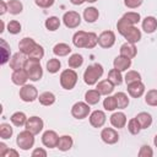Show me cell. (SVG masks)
<instances>
[{"instance_id":"6da1fadb","label":"cell","mask_w":157,"mask_h":157,"mask_svg":"<svg viewBox=\"0 0 157 157\" xmlns=\"http://www.w3.org/2000/svg\"><path fill=\"white\" fill-rule=\"evenodd\" d=\"M103 66L98 63H94L92 65H88L83 72V81L86 85L88 86H93L97 85L98 80L102 77L103 75Z\"/></svg>"},{"instance_id":"7a4b0ae2","label":"cell","mask_w":157,"mask_h":157,"mask_svg":"<svg viewBox=\"0 0 157 157\" xmlns=\"http://www.w3.org/2000/svg\"><path fill=\"white\" fill-rule=\"evenodd\" d=\"M27 74H28V77L31 81H39L43 76V69L40 66V60H36V59H31L28 58L26 64H25V67H23Z\"/></svg>"},{"instance_id":"3957f363","label":"cell","mask_w":157,"mask_h":157,"mask_svg":"<svg viewBox=\"0 0 157 157\" xmlns=\"http://www.w3.org/2000/svg\"><path fill=\"white\" fill-rule=\"evenodd\" d=\"M77 72L74 70V69H65L61 71L60 74V77H59V81H60V86L64 88V90H72L76 83H77Z\"/></svg>"},{"instance_id":"277c9868","label":"cell","mask_w":157,"mask_h":157,"mask_svg":"<svg viewBox=\"0 0 157 157\" xmlns=\"http://www.w3.org/2000/svg\"><path fill=\"white\" fill-rule=\"evenodd\" d=\"M16 144L21 150L28 151L34 146V135L31 131L25 129L23 131L18 132V135L16 137Z\"/></svg>"},{"instance_id":"5b68a950","label":"cell","mask_w":157,"mask_h":157,"mask_svg":"<svg viewBox=\"0 0 157 157\" xmlns=\"http://www.w3.org/2000/svg\"><path fill=\"white\" fill-rule=\"evenodd\" d=\"M18 96H20V98H21L23 102L31 103V102L38 99V90H37L33 85L26 83V85L21 86L20 92H18Z\"/></svg>"},{"instance_id":"8992f818","label":"cell","mask_w":157,"mask_h":157,"mask_svg":"<svg viewBox=\"0 0 157 157\" xmlns=\"http://www.w3.org/2000/svg\"><path fill=\"white\" fill-rule=\"evenodd\" d=\"M90 113H91V108L87 102H76L71 107V115L77 120H82L87 118Z\"/></svg>"},{"instance_id":"52a82bcc","label":"cell","mask_w":157,"mask_h":157,"mask_svg":"<svg viewBox=\"0 0 157 157\" xmlns=\"http://www.w3.org/2000/svg\"><path fill=\"white\" fill-rule=\"evenodd\" d=\"M43 128H44V121H43V119L39 118V117H36V115L29 117V118L27 119L26 124H25V129L28 130V131H31L33 135H38V134L43 130Z\"/></svg>"},{"instance_id":"ba28073f","label":"cell","mask_w":157,"mask_h":157,"mask_svg":"<svg viewBox=\"0 0 157 157\" xmlns=\"http://www.w3.org/2000/svg\"><path fill=\"white\" fill-rule=\"evenodd\" d=\"M61 20H63L65 27H67V28H76L81 23V15L78 12H76V11L70 10V11H66L63 15Z\"/></svg>"},{"instance_id":"9c48e42d","label":"cell","mask_w":157,"mask_h":157,"mask_svg":"<svg viewBox=\"0 0 157 157\" xmlns=\"http://www.w3.org/2000/svg\"><path fill=\"white\" fill-rule=\"evenodd\" d=\"M115 43V33L113 31H103L98 36V44L104 49H109Z\"/></svg>"},{"instance_id":"30bf717a","label":"cell","mask_w":157,"mask_h":157,"mask_svg":"<svg viewBox=\"0 0 157 157\" xmlns=\"http://www.w3.org/2000/svg\"><path fill=\"white\" fill-rule=\"evenodd\" d=\"M101 139L107 145H114L119 141V134L113 128H103L101 131Z\"/></svg>"},{"instance_id":"8fae6325","label":"cell","mask_w":157,"mask_h":157,"mask_svg":"<svg viewBox=\"0 0 157 157\" xmlns=\"http://www.w3.org/2000/svg\"><path fill=\"white\" fill-rule=\"evenodd\" d=\"M88 119H90V124L93 128H102L107 121L105 113L103 110H99V109L91 112L88 115Z\"/></svg>"},{"instance_id":"7c38bea8","label":"cell","mask_w":157,"mask_h":157,"mask_svg":"<svg viewBox=\"0 0 157 157\" xmlns=\"http://www.w3.org/2000/svg\"><path fill=\"white\" fill-rule=\"evenodd\" d=\"M27 59H28V56H27L26 54H23V53H21V52H17V53H15V54L11 56V59H10V61H9L10 67L12 69V71H13V70H18V69H23V67H25V64H26V61H27Z\"/></svg>"},{"instance_id":"4fadbf2b","label":"cell","mask_w":157,"mask_h":157,"mask_svg":"<svg viewBox=\"0 0 157 157\" xmlns=\"http://www.w3.org/2000/svg\"><path fill=\"white\" fill-rule=\"evenodd\" d=\"M59 136L54 130H47L42 135V144L48 148H54L58 145Z\"/></svg>"},{"instance_id":"5bb4252c","label":"cell","mask_w":157,"mask_h":157,"mask_svg":"<svg viewBox=\"0 0 157 157\" xmlns=\"http://www.w3.org/2000/svg\"><path fill=\"white\" fill-rule=\"evenodd\" d=\"M28 80H29V77H28V74L25 69L13 70L12 74H11V81L16 86H23V85L27 83Z\"/></svg>"},{"instance_id":"9a60e30c","label":"cell","mask_w":157,"mask_h":157,"mask_svg":"<svg viewBox=\"0 0 157 157\" xmlns=\"http://www.w3.org/2000/svg\"><path fill=\"white\" fill-rule=\"evenodd\" d=\"M109 121H110V124H112L113 128H115V129H123V128H125V125L128 123V119H126L125 113H123V112H114L110 115Z\"/></svg>"},{"instance_id":"2e32d148","label":"cell","mask_w":157,"mask_h":157,"mask_svg":"<svg viewBox=\"0 0 157 157\" xmlns=\"http://www.w3.org/2000/svg\"><path fill=\"white\" fill-rule=\"evenodd\" d=\"M126 86H128V93L132 98H140L145 93V90H146L142 81H136V82L129 83Z\"/></svg>"},{"instance_id":"e0dca14e","label":"cell","mask_w":157,"mask_h":157,"mask_svg":"<svg viewBox=\"0 0 157 157\" xmlns=\"http://www.w3.org/2000/svg\"><path fill=\"white\" fill-rule=\"evenodd\" d=\"M36 45H37L36 40L33 38H29V37H25V38H22L18 42V49H20V52L23 53V54H26L27 56L34 49Z\"/></svg>"},{"instance_id":"ac0fdd59","label":"cell","mask_w":157,"mask_h":157,"mask_svg":"<svg viewBox=\"0 0 157 157\" xmlns=\"http://www.w3.org/2000/svg\"><path fill=\"white\" fill-rule=\"evenodd\" d=\"M96 90L102 94V96H109L113 91H114V85L108 80H101L97 82V86H96Z\"/></svg>"},{"instance_id":"d6986e66","label":"cell","mask_w":157,"mask_h":157,"mask_svg":"<svg viewBox=\"0 0 157 157\" xmlns=\"http://www.w3.org/2000/svg\"><path fill=\"white\" fill-rule=\"evenodd\" d=\"M141 37H142L141 31H140L136 26H132V27L124 34V38L126 39V42L132 43V44H136L137 42H140V40H141Z\"/></svg>"},{"instance_id":"ffe728a7","label":"cell","mask_w":157,"mask_h":157,"mask_svg":"<svg viewBox=\"0 0 157 157\" xmlns=\"http://www.w3.org/2000/svg\"><path fill=\"white\" fill-rule=\"evenodd\" d=\"M87 37H88V32H85V31H77V32H75V34L72 36V43H74V45L76 48H86Z\"/></svg>"},{"instance_id":"44dd1931","label":"cell","mask_w":157,"mask_h":157,"mask_svg":"<svg viewBox=\"0 0 157 157\" xmlns=\"http://www.w3.org/2000/svg\"><path fill=\"white\" fill-rule=\"evenodd\" d=\"M113 66L115 69H118L119 71H121V72L126 71L131 66V59H129L126 56H123V55H119L113 60Z\"/></svg>"},{"instance_id":"7402d4cb","label":"cell","mask_w":157,"mask_h":157,"mask_svg":"<svg viewBox=\"0 0 157 157\" xmlns=\"http://www.w3.org/2000/svg\"><path fill=\"white\" fill-rule=\"evenodd\" d=\"M136 54H137V49H136L135 44L126 42L120 45V55L126 56L129 59H134L136 56Z\"/></svg>"},{"instance_id":"603a6c76","label":"cell","mask_w":157,"mask_h":157,"mask_svg":"<svg viewBox=\"0 0 157 157\" xmlns=\"http://www.w3.org/2000/svg\"><path fill=\"white\" fill-rule=\"evenodd\" d=\"M72 146H74V140H72V137H71L70 135H63V136H59L56 148H59V150L63 151V152H66V151L71 150Z\"/></svg>"},{"instance_id":"cb8c5ba5","label":"cell","mask_w":157,"mask_h":157,"mask_svg":"<svg viewBox=\"0 0 157 157\" xmlns=\"http://www.w3.org/2000/svg\"><path fill=\"white\" fill-rule=\"evenodd\" d=\"M142 29L147 33L151 34L157 29V18L153 16H146L142 20Z\"/></svg>"},{"instance_id":"d4e9b609","label":"cell","mask_w":157,"mask_h":157,"mask_svg":"<svg viewBox=\"0 0 157 157\" xmlns=\"http://www.w3.org/2000/svg\"><path fill=\"white\" fill-rule=\"evenodd\" d=\"M82 16H83V20H85L87 23H93V22H96V21L98 20V17H99V11H98L96 7L90 6V7H86V9L83 10Z\"/></svg>"},{"instance_id":"484cf974","label":"cell","mask_w":157,"mask_h":157,"mask_svg":"<svg viewBox=\"0 0 157 157\" xmlns=\"http://www.w3.org/2000/svg\"><path fill=\"white\" fill-rule=\"evenodd\" d=\"M38 101L44 107H49V105H53L56 101V97L53 92L50 91H45V92H42L39 96H38Z\"/></svg>"},{"instance_id":"4316f807","label":"cell","mask_w":157,"mask_h":157,"mask_svg":"<svg viewBox=\"0 0 157 157\" xmlns=\"http://www.w3.org/2000/svg\"><path fill=\"white\" fill-rule=\"evenodd\" d=\"M71 47L69 45V44H66V43H56L54 47H53V53H54V55H56V56H66V55H69L70 53H71Z\"/></svg>"},{"instance_id":"83f0119b","label":"cell","mask_w":157,"mask_h":157,"mask_svg":"<svg viewBox=\"0 0 157 157\" xmlns=\"http://www.w3.org/2000/svg\"><path fill=\"white\" fill-rule=\"evenodd\" d=\"M107 78H108L114 86H119V85H121L123 81H124V77H123V75H121V71H119V70L115 69V67H113L112 70H109Z\"/></svg>"},{"instance_id":"f1b7e54d","label":"cell","mask_w":157,"mask_h":157,"mask_svg":"<svg viewBox=\"0 0 157 157\" xmlns=\"http://www.w3.org/2000/svg\"><path fill=\"white\" fill-rule=\"evenodd\" d=\"M135 118H136L137 121L140 123L141 129H147V128H150L151 124H152V115H151L150 113H147V112H140Z\"/></svg>"},{"instance_id":"f546056e","label":"cell","mask_w":157,"mask_h":157,"mask_svg":"<svg viewBox=\"0 0 157 157\" xmlns=\"http://www.w3.org/2000/svg\"><path fill=\"white\" fill-rule=\"evenodd\" d=\"M101 93L94 88V90H88V91H86V93H85V102H87L90 105H94V104H97L98 102H99V99H101Z\"/></svg>"},{"instance_id":"4dcf8cb0","label":"cell","mask_w":157,"mask_h":157,"mask_svg":"<svg viewBox=\"0 0 157 157\" xmlns=\"http://www.w3.org/2000/svg\"><path fill=\"white\" fill-rule=\"evenodd\" d=\"M27 115L23 113V112H15L11 117H10V120L11 123L15 125V126H25L26 121H27Z\"/></svg>"},{"instance_id":"1f68e13d","label":"cell","mask_w":157,"mask_h":157,"mask_svg":"<svg viewBox=\"0 0 157 157\" xmlns=\"http://www.w3.org/2000/svg\"><path fill=\"white\" fill-rule=\"evenodd\" d=\"M114 97H115V101H117L118 109H125L130 103L129 97H128V94L125 92H117L114 94Z\"/></svg>"},{"instance_id":"d6a6232c","label":"cell","mask_w":157,"mask_h":157,"mask_svg":"<svg viewBox=\"0 0 157 157\" xmlns=\"http://www.w3.org/2000/svg\"><path fill=\"white\" fill-rule=\"evenodd\" d=\"M82 64H83V56H82L81 54H78V53L71 54V55L69 56V59H67V65H69V67H71V69H77V67H80Z\"/></svg>"},{"instance_id":"836d02e7","label":"cell","mask_w":157,"mask_h":157,"mask_svg":"<svg viewBox=\"0 0 157 157\" xmlns=\"http://www.w3.org/2000/svg\"><path fill=\"white\" fill-rule=\"evenodd\" d=\"M7 6H9V12L11 15H18L23 10V5L20 0H9Z\"/></svg>"},{"instance_id":"e575fe53","label":"cell","mask_w":157,"mask_h":157,"mask_svg":"<svg viewBox=\"0 0 157 157\" xmlns=\"http://www.w3.org/2000/svg\"><path fill=\"white\" fill-rule=\"evenodd\" d=\"M44 26H45V28H47L48 31L54 32V31H56V29L60 27V20H59V17H56V16H50V17H48V18L45 20Z\"/></svg>"},{"instance_id":"d590c367","label":"cell","mask_w":157,"mask_h":157,"mask_svg":"<svg viewBox=\"0 0 157 157\" xmlns=\"http://www.w3.org/2000/svg\"><path fill=\"white\" fill-rule=\"evenodd\" d=\"M61 69V63L56 58H52L47 61V70L49 74H56Z\"/></svg>"},{"instance_id":"8d00e7d4","label":"cell","mask_w":157,"mask_h":157,"mask_svg":"<svg viewBox=\"0 0 157 157\" xmlns=\"http://www.w3.org/2000/svg\"><path fill=\"white\" fill-rule=\"evenodd\" d=\"M132 26H134V25H131V23H130L126 18H124L123 16H121V18L117 22V29H118V32H119L123 37H124V34H125Z\"/></svg>"},{"instance_id":"74e56055","label":"cell","mask_w":157,"mask_h":157,"mask_svg":"<svg viewBox=\"0 0 157 157\" xmlns=\"http://www.w3.org/2000/svg\"><path fill=\"white\" fill-rule=\"evenodd\" d=\"M1 42V65H5L6 63H9L10 61V47H9V44L4 40V39H1L0 40Z\"/></svg>"},{"instance_id":"f35d334b","label":"cell","mask_w":157,"mask_h":157,"mask_svg":"<svg viewBox=\"0 0 157 157\" xmlns=\"http://www.w3.org/2000/svg\"><path fill=\"white\" fill-rule=\"evenodd\" d=\"M12 134H13V129L10 124H7V123H1L0 124V137L2 140L10 139L12 136Z\"/></svg>"},{"instance_id":"ab89813d","label":"cell","mask_w":157,"mask_h":157,"mask_svg":"<svg viewBox=\"0 0 157 157\" xmlns=\"http://www.w3.org/2000/svg\"><path fill=\"white\" fill-rule=\"evenodd\" d=\"M124 81L126 85L136 82V81H141V74L136 70H129L124 76Z\"/></svg>"},{"instance_id":"60d3db41","label":"cell","mask_w":157,"mask_h":157,"mask_svg":"<svg viewBox=\"0 0 157 157\" xmlns=\"http://www.w3.org/2000/svg\"><path fill=\"white\" fill-rule=\"evenodd\" d=\"M145 102L146 104L151 107H157V90H150L145 94Z\"/></svg>"},{"instance_id":"b9f144b4","label":"cell","mask_w":157,"mask_h":157,"mask_svg":"<svg viewBox=\"0 0 157 157\" xmlns=\"http://www.w3.org/2000/svg\"><path fill=\"white\" fill-rule=\"evenodd\" d=\"M103 108L108 112H113L118 107H117V101H115V97L114 96H107L103 101Z\"/></svg>"},{"instance_id":"7bdbcfd3","label":"cell","mask_w":157,"mask_h":157,"mask_svg":"<svg viewBox=\"0 0 157 157\" xmlns=\"http://www.w3.org/2000/svg\"><path fill=\"white\" fill-rule=\"evenodd\" d=\"M128 130H129V132L131 135H137L142 130L141 129V125H140V123L137 121L136 118H132V119H130L128 121Z\"/></svg>"},{"instance_id":"ee69618b","label":"cell","mask_w":157,"mask_h":157,"mask_svg":"<svg viewBox=\"0 0 157 157\" xmlns=\"http://www.w3.org/2000/svg\"><path fill=\"white\" fill-rule=\"evenodd\" d=\"M44 56V49L40 44L37 43V45L34 47V49L28 54V58L31 59H36V60H42Z\"/></svg>"},{"instance_id":"f6af8a7d","label":"cell","mask_w":157,"mask_h":157,"mask_svg":"<svg viewBox=\"0 0 157 157\" xmlns=\"http://www.w3.org/2000/svg\"><path fill=\"white\" fill-rule=\"evenodd\" d=\"M123 17L124 18H126L131 25H137L139 22H140V20H141V16H140V13L139 12H135V11H129V12H125L124 15H123Z\"/></svg>"},{"instance_id":"bcb514c9","label":"cell","mask_w":157,"mask_h":157,"mask_svg":"<svg viewBox=\"0 0 157 157\" xmlns=\"http://www.w3.org/2000/svg\"><path fill=\"white\" fill-rule=\"evenodd\" d=\"M21 28H22L21 23H20L18 21H16V20H11V21L7 23V31H9V33H11V34H18V33L21 32Z\"/></svg>"},{"instance_id":"7dc6e473","label":"cell","mask_w":157,"mask_h":157,"mask_svg":"<svg viewBox=\"0 0 157 157\" xmlns=\"http://www.w3.org/2000/svg\"><path fill=\"white\" fill-rule=\"evenodd\" d=\"M98 44V36L94 32H88L87 37V43H86V49H92Z\"/></svg>"},{"instance_id":"c3c4849f","label":"cell","mask_w":157,"mask_h":157,"mask_svg":"<svg viewBox=\"0 0 157 157\" xmlns=\"http://www.w3.org/2000/svg\"><path fill=\"white\" fill-rule=\"evenodd\" d=\"M139 157H152L153 156V150L148 145H144L139 150Z\"/></svg>"},{"instance_id":"681fc988","label":"cell","mask_w":157,"mask_h":157,"mask_svg":"<svg viewBox=\"0 0 157 157\" xmlns=\"http://www.w3.org/2000/svg\"><path fill=\"white\" fill-rule=\"evenodd\" d=\"M144 0H124V5L128 9H137L142 5Z\"/></svg>"},{"instance_id":"f907efd6","label":"cell","mask_w":157,"mask_h":157,"mask_svg":"<svg viewBox=\"0 0 157 157\" xmlns=\"http://www.w3.org/2000/svg\"><path fill=\"white\" fill-rule=\"evenodd\" d=\"M54 1H55V0H34V4H36L38 7L48 9V7H52V6H53Z\"/></svg>"},{"instance_id":"816d5d0a","label":"cell","mask_w":157,"mask_h":157,"mask_svg":"<svg viewBox=\"0 0 157 157\" xmlns=\"http://www.w3.org/2000/svg\"><path fill=\"white\" fill-rule=\"evenodd\" d=\"M47 151L44 150V148H42V147H37V148H34L33 151H32V153H31V156L32 157H47Z\"/></svg>"},{"instance_id":"f5cc1de1","label":"cell","mask_w":157,"mask_h":157,"mask_svg":"<svg viewBox=\"0 0 157 157\" xmlns=\"http://www.w3.org/2000/svg\"><path fill=\"white\" fill-rule=\"evenodd\" d=\"M7 11H9L7 2H6V1H4V0H1V1H0V15L2 16V15H5Z\"/></svg>"},{"instance_id":"db71d44e","label":"cell","mask_w":157,"mask_h":157,"mask_svg":"<svg viewBox=\"0 0 157 157\" xmlns=\"http://www.w3.org/2000/svg\"><path fill=\"white\" fill-rule=\"evenodd\" d=\"M4 157H18V152L16 150H13V148H9Z\"/></svg>"},{"instance_id":"11a10c76","label":"cell","mask_w":157,"mask_h":157,"mask_svg":"<svg viewBox=\"0 0 157 157\" xmlns=\"http://www.w3.org/2000/svg\"><path fill=\"white\" fill-rule=\"evenodd\" d=\"M9 150V147H7V145L5 144V142H0V156L1 157H4L5 156V153H6V151Z\"/></svg>"},{"instance_id":"9f6ffc18","label":"cell","mask_w":157,"mask_h":157,"mask_svg":"<svg viewBox=\"0 0 157 157\" xmlns=\"http://www.w3.org/2000/svg\"><path fill=\"white\" fill-rule=\"evenodd\" d=\"M85 1H86V0H70V2H71L72 5H76V6H78V5H82Z\"/></svg>"},{"instance_id":"6f0895ef","label":"cell","mask_w":157,"mask_h":157,"mask_svg":"<svg viewBox=\"0 0 157 157\" xmlns=\"http://www.w3.org/2000/svg\"><path fill=\"white\" fill-rule=\"evenodd\" d=\"M1 25H2V27H1V29H0V31H1V32H4V31H5V22H4V21H1Z\"/></svg>"},{"instance_id":"680465c9","label":"cell","mask_w":157,"mask_h":157,"mask_svg":"<svg viewBox=\"0 0 157 157\" xmlns=\"http://www.w3.org/2000/svg\"><path fill=\"white\" fill-rule=\"evenodd\" d=\"M153 144H155V146L157 147V134L155 135V139H153Z\"/></svg>"},{"instance_id":"91938a15","label":"cell","mask_w":157,"mask_h":157,"mask_svg":"<svg viewBox=\"0 0 157 157\" xmlns=\"http://www.w3.org/2000/svg\"><path fill=\"white\" fill-rule=\"evenodd\" d=\"M87 2H96V1H98V0H86Z\"/></svg>"}]
</instances>
